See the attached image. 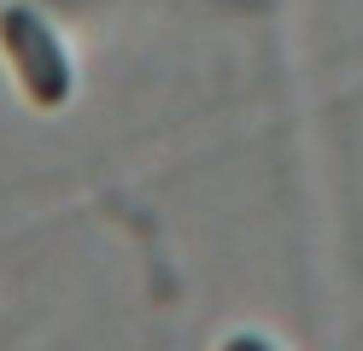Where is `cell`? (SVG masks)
<instances>
[{"instance_id": "obj_1", "label": "cell", "mask_w": 363, "mask_h": 351, "mask_svg": "<svg viewBox=\"0 0 363 351\" xmlns=\"http://www.w3.org/2000/svg\"><path fill=\"white\" fill-rule=\"evenodd\" d=\"M0 47H6L12 77L24 82V94L41 111H53V106L71 100V59H65L59 35L48 30V18H41L35 6L18 0V6L0 12Z\"/></svg>"}, {"instance_id": "obj_2", "label": "cell", "mask_w": 363, "mask_h": 351, "mask_svg": "<svg viewBox=\"0 0 363 351\" xmlns=\"http://www.w3.org/2000/svg\"><path fill=\"white\" fill-rule=\"evenodd\" d=\"M223 351H276V345H269V340H258V334H235Z\"/></svg>"}]
</instances>
